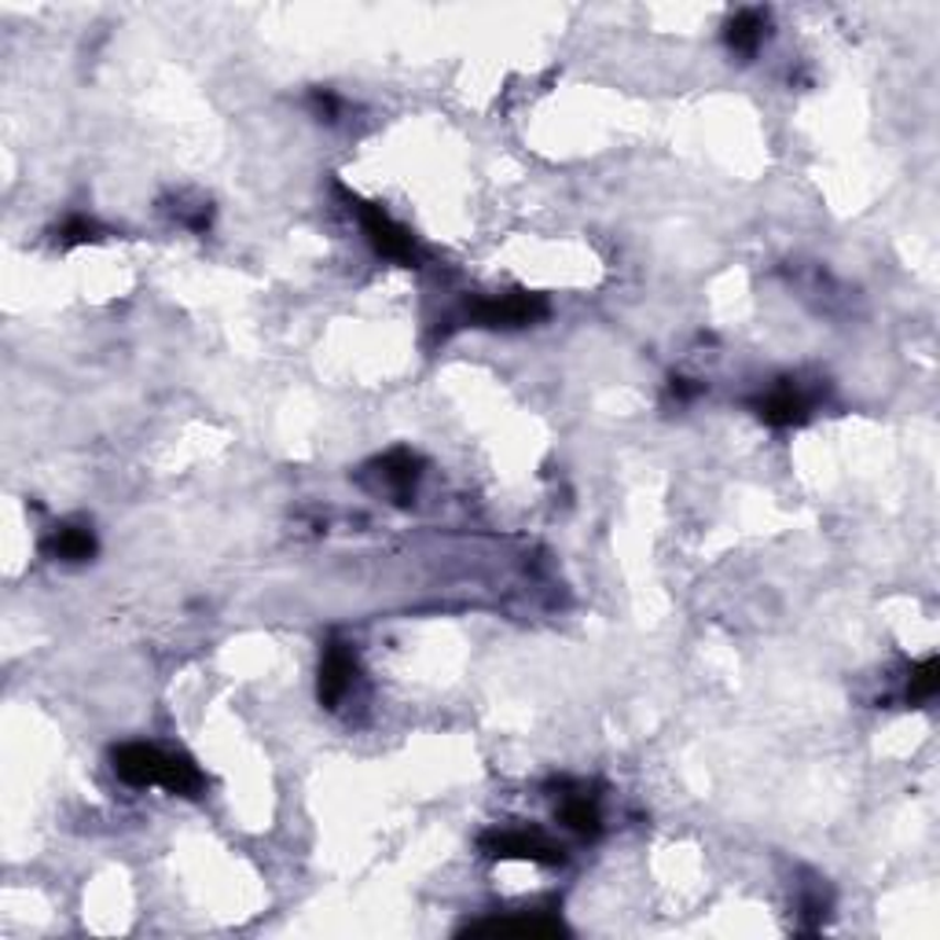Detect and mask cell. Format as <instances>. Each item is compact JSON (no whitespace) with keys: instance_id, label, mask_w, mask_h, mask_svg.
I'll return each instance as SVG.
<instances>
[{"instance_id":"obj_1","label":"cell","mask_w":940,"mask_h":940,"mask_svg":"<svg viewBox=\"0 0 940 940\" xmlns=\"http://www.w3.org/2000/svg\"><path fill=\"white\" fill-rule=\"evenodd\" d=\"M114 772L129 786H166L181 797H199L206 790V775L199 764L184 753H166L147 742H129L114 750Z\"/></svg>"},{"instance_id":"obj_2","label":"cell","mask_w":940,"mask_h":940,"mask_svg":"<svg viewBox=\"0 0 940 940\" xmlns=\"http://www.w3.org/2000/svg\"><path fill=\"white\" fill-rule=\"evenodd\" d=\"M548 316V302L540 294H526V291H511L500 294V298H482L467 309V320L478 327H526L537 324Z\"/></svg>"},{"instance_id":"obj_3","label":"cell","mask_w":940,"mask_h":940,"mask_svg":"<svg viewBox=\"0 0 940 940\" xmlns=\"http://www.w3.org/2000/svg\"><path fill=\"white\" fill-rule=\"evenodd\" d=\"M482 849L485 856H496V860H533V863H562V849L548 841L537 830H489L482 838Z\"/></svg>"},{"instance_id":"obj_4","label":"cell","mask_w":940,"mask_h":940,"mask_svg":"<svg viewBox=\"0 0 940 940\" xmlns=\"http://www.w3.org/2000/svg\"><path fill=\"white\" fill-rule=\"evenodd\" d=\"M360 225H364L371 247H375L382 258L401 261V265H415V261H419V250H415L412 232L393 221V217L382 210V206H375V203L360 206Z\"/></svg>"},{"instance_id":"obj_5","label":"cell","mask_w":940,"mask_h":940,"mask_svg":"<svg viewBox=\"0 0 940 940\" xmlns=\"http://www.w3.org/2000/svg\"><path fill=\"white\" fill-rule=\"evenodd\" d=\"M357 680V658L346 643H327L324 662H320V684H316V695H320V706L335 709L346 698V691Z\"/></svg>"},{"instance_id":"obj_6","label":"cell","mask_w":940,"mask_h":940,"mask_svg":"<svg viewBox=\"0 0 940 940\" xmlns=\"http://www.w3.org/2000/svg\"><path fill=\"white\" fill-rule=\"evenodd\" d=\"M467 933H518V937H559L566 933V926L559 918L551 915H540V911H529V915H518V918H485V922H470Z\"/></svg>"},{"instance_id":"obj_7","label":"cell","mask_w":940,"mask_h":940,"mask_svg":"<svg viewBox=\"0 0 940 940\" xmlns=\"http://www.w3.org/2000/svg\"><path fill=\"white\" fill-rule=\"evenodd\" d=\"M45 551L52 559H63V562H85L96 555V537H92V529H85V526H59L45 540Z\"/></svg>"},{"instance_id":"obj_8","label":"cell","mask_w":940,"mask_h":940,"mask_svg":"<svg viewBox=\"0 0 940 940\" xmlns=\"http://www.w3.org/2000/svg\"><path fill=\"white\" fill-rule=\"evenodd\" d=\"M757 415L768 426H797V423H805L808 404L801 401V393H794L790 386H779L764 401H757Z\"/></svg>"},{"instance_id":"obj_9","label":"cell","mask_w":940,"mask_h":940,"mask_svg":"<svg viewBox=\"0 0 940 940\" xmlns=\"http://www.w3.org/2000/svg\"><path fill=\"white\" fill-rule=\"evenodd\" d=\"M559 819L570 830H577L581 838H595L603 830V819H599V805L592 794L577 790V794H566L559 801Z\"/></svg>"},{"instance_id":"obj_10","label":"cell","mask_w":940,"mask_h":940,"mask_svg":"<svg viewBox=\"0 0 940 940\" xmlns=\"http://www.w3.org/2000/svg\"><path fill=\"white\" fill-rule=\"evenodd\" d=\"M724 41H728V48L742 52V56L757 52V45L764 41V15L753 12V8H746V12H739V15H731L728 30H724Z\"/></svg>"},{"instance_id":"obj_11","label":"cell","mask_w":940,"mask_h":940,"mask_svg":"<svg viewBox=\"0 0 940 940\" xmlns=\"http://www.w3.org/2000/svg\"><path fill=\"white\" fill-rule=\"evenodd\" d=\"M382 478H386V482L393 485V489H412L415 485V478H419V459H415L412 452H390L386 459H382Z\"/></svg>"},{"instance_id":"obj_12","label":"cell","mask_w":940,"mask_h":940,"mask_svg":"<svg viewBox=\"0 0 940 940\" xmlns=\"http://www.w3.org/2000/svg\"><path fill=\"white\" fill-rule=\"evenodd\" d=\"M937 684H940V665H937V658H926L911 673V684H907V702H929V698L937 695Z\"/></svg>"},{"instance_id":"obj_13","label":"cell","mask_w":940,"mask_h":940,"mask_svg":"<svg viewBox=\"0 0 940 940\" xmlns=\"http://www.w3.org/2000/svg\"><path fill=\"white\" fill-rule=\"evenodd\" d=\"M96 239H100V225L89 221V217H70L59 228V247H81V243H96Z\"/></svg>"},{"instance_id":"obj_14","label":"cell","mask_w":940,"mask_h":940,"mask_svg":"<svg viewBox=\"0 0 940 940\" xmlns=\"http://www.w3.org/2000/svg\"><path fill=\"white\" fill-rule=\"evenodd\" d=\"M313 103H316V111L327 114V118H335V111H338V100L331 92H313Z\"/></svg>"},{"instance_id":"obj_15","label":"cell","mask_w":940,"mask_h":940,"mask_svg":"<svg viewBox=\"0 0 940 940\" xmlns=\"http://www.w3.org/2000/svg\"><path fill=\"white\" fill-rule=\"evenodd\" d=\"M673 393H680V397H695V393H702V386H687V379H673Z\"/></svg>"}]
</instances>
